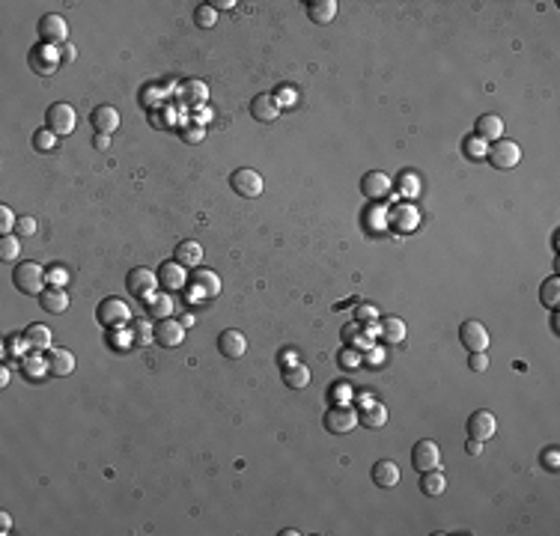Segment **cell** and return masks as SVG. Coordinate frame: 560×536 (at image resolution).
<instances>
[{
	"label": "cell",
	"instance_id": "obj_19",
	"mask_svg": "<svg viewBox=\"0 0 560 536\" xmlns=\"http://www.w3.org/2000/svg\"><path fill=\"white\" fill-rule=\"evenodd\" d=\"M185 340V325L176 322V319H161L155 322V343H161L164 349H176Z\"/></svg>",
	"mask_w": 560,
	"mask_h": 536
},
{
	"label": "cell",
	"instance_id": "obj_3",
	"mask_svg": "<svg viewBox=\"0 0 560 536\" xmlns=\"http://www.w3.org/2000/svg\"><path fill=\"white\" fill-rule=\"evenodd\" d=\"M27 63H30V69L36 72V75L48 78L57 72V66H60V48L54 45H45V42H36V45L30 48V54H27Z\"/></svg>",
	"mask_w": 560,
	"mask_h": 536
},
{
	"label": "cell",
	"instance_id": "obj_15",
	"mask_svg": "<svg viewBox=\"0 0 560 536\" xmlns=\"http://www.w3.org/2000/svg\"><path fill=\"white\" fill-rule=\"evenodd\" d=\"M188 283H191V292L197 298H218L221 295V278L209 268H197L188 278Z\"/></svg>",
	"mask_w": 560,
	"mask_h": 536
},
{
	"label": "cell",
	"instance_id": "obj_33",
	"mask_svg": "<svg viewBox=\"0 0 560 536\" xmlns=\"http://www.w3.org/2000/svg\"><path fill=\"white\" fill-rule=\"evenodd\" d=\"M182 98L188 101V105H203V101L209 98V86H206L203 81H197V78L185 81V86H182Z\"/></svg>",
	"mask_w": 560,
	"mask_h": 536
},
{
	"label": "cell",
	"instance_id": "obj_31",
	"mask_svg": "<svg viewBox=\"0 0 560 536\" xmlns=\"http://www.w3.org/2000/svg\"><path fill=\"white\" fill-rule=\"evenodd\" d=\"M358 420H361L367 429H382L387 423V409L382 402H372V405H367L364 411H358Z\"/></svg>",
	"mask_w": 560,
	"mask_h": 536
},
{
	"label": "cell",
	"instance_id": "obj_32",
	"mask_svg": "<svg viewBox=\"0 0 560 536\" xmlns=\"http://www.w3.org/2000/svg\"><path fill=\"white\" fill-rule=\"evenodd\" d=\"M382 340L384 343H403L406 340V322L399 316L382 319Z\"/></svg>",
	"mask_w": 560,
	"mask_h": 536
},
{
	"label": "cell",
	"instance_id": "obj_45",
	"mask_svg": "<svg viewBox=\"0 0 560 536\" xmlns=\"http://www.w3.org/2000/svg\"><path fill=\"white\" fill-rule=\"evenodd\" d=\"M337 360H340L343 370H358V367H361V355H358L355 349H343V352L337 355Z\"/></svg>",
	"mask_w": 560,
	"mask_h": 536
},
{
	"label": "cell",
	"instance_id": "obj_2",
	"mask_svg": "<svg viewBox=\"0 0 560 536\" xmlns=\"http://www.w3.org/2000/svg\"><path fill=\"white\" fill-rule=\"evenodd\" d=\"M486 161H489L495 170H513V167H519V161H522V149H519V143L501 137V140L489 143V149H486Z\"/></svg>",
	"mask_w": 560,
	"mask_h": 536
},
{
	"label": "cell",
	"instance_id": "obj_28",
	"mask_svg": "<svg viewBox=\"0 0 560 536\" xmlns=\"http://www.w3.org/2000/svg\"><path fill=\"white\" fill-rule=\"evenodd\" d=\"M24 340H27V346H30V349L45 352V349H51V328H48V325H42V322L27 325Z\"/></svg>",
	"mask_w": 560,
	"mask_h": 536
},
{
	"label": "cell",
	"instance_id": "obj_9",
	"mask_svg": "<svg viewBox=\"0 0 560 536\" xmlns=\"http://www.w3.org/2000/svg\"><path fill=\"white\" fill-rule=\"evenodd\" d=\"M229 185H233V191L239 197H245V200H253V197L263 194V176L256 170H251V167L236 170L233 176H229Z\"/></svg>",
	"mask_w": 560,
	"mask_h": 536
},
{
	"label": "cell",
	"instance_id": "obj_1",
	"mask_svg": "<svg viewBox=\"0 0 560 536\" xmlns=\"http://www.w3.org/2000/svg\"><path fill=\"white\" fill-rule=\"evenodd\" d=\"M12 283H16L18 292L24 295H42L45 292V283H48V274L39 263H18L12 268Z\"/></svg>",
	"mask_w": 560,
	"mask_h": 536
},
{
	"label": "cell",
	"instance_id": "obj_35",
	"mask_svg": "<svg viewBox=\"0 0 560 536\" xmlns=\"http://www.w3.org/2000/svg\"><path fill=\"white\" fill-rule=\"evenodd\" d=\"M215 21H218V9H215L212 4H200L194 9V24L200 27V30H209V27H215Z\"/></svg>",
	"mask_w": 560,
	"mask_h": 536
},
{
	"label": "cell",
	"instance_id": "obj_52",
	"mask_svg": "<svg viewBox=\"0 0 560 536\" xmlns=\"http://www.w3.org/2000/svg\"><path fill=\"white\" fill-rule=\"evenodd\" d=\"M93 147H96V149H108V147H110V135H96Z\"/></svg>",
	"mask_w": 560,
	"mask_h": 536
},
{
	"label": "cell",
	"instance_id": "obj_44",
	"mask_svg": "<svg viewBox=\"0 0 560 536\" xmlns=\"http://www.w3.org/2000/svg\"><path fill=\"white\" fill-rule=\"evenodd\" d=\"M24 349H30V346H27V340H24V334H12V337L4 343V355H21Z\"/></svg>",
	"mask_w": 560,
	"mask_h": 536
},
{
	"label": "cell",
	"instance_id": "obj_27",
	"mask_svg": "<svg viewBox=\"0 0 560 536\" xmlns=\"http://www.w3.org/2000/svg\"><path fill=\"white\" fill-rule=\"evenodd\" d=\"M147 316L155 319V322L170 319L173 316V298H170L167 292H155L152 298H147Z\"/></svg>",
	"mask_w": 560,
	"mask_h": 536
},
{
	"label": "cell",
	"instance_id": "obj_4",
	"mask_svg": "<svg viewBox=\"0 0 560 536\" xmlns=\"http://www.w3.org/2000/svg\"><path fill=\"white\" fill-rule=\"evenodd\" d=\"M96 319L102 322L105 328H122L128 325V319H132V310H128V304L122 298H102L96 307Z\"/></svg>",
	"mask_w": 560,
	"mask_h": 536
},
{
	"label": "cell",
	"instance_id": "obj_25",
	"mask_svg": "<svg viewBox=\"0 0 560 536\" xmlns=\"http://www.w3.org/2000/svg\"><path fill=\"white\" fill-rule=\"evenodd\" d=\"M337 16V0H307V18L313 24H328Z\"/></svg>",
	"mask_w": 560,
	"mask_h": 536
},
{
	"label": "cell",
	"instance_id": "obj_26",
	"mask_svg": "<svg viewBox=\"0 0 560 536\" xmlns=\"http://www.w3.org/2000/svg\"><path fill=\"white\" fill-rule=\"evenodd\" d=\"M48 370L51 375H69L72 370H75V355H72L69 349H48Z\"/></svg>",
	"mask_w": 560,
	"mask_h": 536
},
{
	"label": "cell",
	"instance_id": "obj_24",
	"mask_svg": "<svg viewBox=\"0 0 560 536\" xmlns=\"http://www.w3.org/2000/svg\"><path fill=\"white\" fill-rule=\"evenodd\" d=\"M39 301H42V310H48V313H66L69 310V292L63 286H48L45 292L39 295Z\"/></svg>",
	"mask_w": 560,
	"mask_h": 536
},
{
	"label": "cell",
	"instance_id": "obj_50",
	"mask_svg": "<svg viewBox=\"0 0 560 536\" xmlns=\"http://www.w3.org/2000/svg\"><path fill=\"white\" fill-rule=\"evenodd\" d=\"M182 137L188 140V143H200V140H203V125H197V128H188V132H182Z\"/></svg>",
	"mask_w": 560,
	"mask_h": 536
},
{
	"label": "cell",
	"instance_id": "obj_11",
	"mask_svg": "<svg viewBox=\"0 0 560 536\" xmlns=\"http://www.w3.org/2000/svg\"><path fill=\"white\" fill-rule=\"evenodd\" d=\"M411 465H414V471H418V474L438 468V465H441V450H438V444L429 441V438L418 441V444L411 447Z\"/></svg>",
	"mask_w": 560,
	"mask_h": 536
},
{
	"label": "cell",
	"instance_id": "obj_53",
	"mask_svg": "<svg viewBox=\"0 0 560 536\" xmlns=\"http://www.w3.org/2000/svg\"><path fill=\"white\" fill-rule=\"evenodd\" d=\"M12 530V518L9 513H0V533H9Z\"/></svg>",
	"mask_w": 560,
	"mask_h": 536
},
{
	"label": "cell",
	"instance_id": "obj_46",
	"mask_svg": "<svg viewBox=\"0 0 560 536\" xmlns=\"http://www.w3.org/2000/svg\"><path fill=\"white\" fill-rule=\"evenodd\" d=\"M33 233H36V218H30V215H21L18 224H16V236L18 239H27V236H33Z\"/></svg>",
	"mask_w": 560,
	"mask_h": 536
},
{
	"label": "cell",
	"instance_id": "obj_40",
	"mask_svg": "<svg viewBox=\"0 0 560 536\" xmlns=\"http://www.w3.org/2000/svg\"><path fill=\"white\" fill-rule=\"evenodd\" d=\"M54 140H57L54 132H48V128H39V132L33 135V147H36L39 152H51V149H54Z\"/></svg>",
	"mask_w": 560,
	"mask_h": 536
},
{
	"label": "cell",
	"instance_id": "obj_51",
	"mask_svg": "<svg viewBox=\"0 0 560 536\" xmlns=\"http://www.w3.org/2000/svg\"><path fill=\"white\" fill-rule=\"evenodd\" d=\"M465 453H468V456H480V453H483V441H477V438H468V444H465Z\"/></svg>",
	"mask_w": 560,
	"mask_h": 536
},
{
	"label": "cell",
	"instance_id": "obj_37",
	"mask_svg": "<svg viewBox=\"0 0 560 536\" xmlns=\"http://www.w3.org/2000/svg\"><path fill=\"white\" fill-rule=\"evenodd\" d=\"M396 191H399V197H418V191H421V179L414 176V173H399V179H396Z\"/></svg>",
	"mask_w": 560,
	"mask_h": 536
},
{
	"label": "cell",
	"instance_id": "obj_5",
	"mask_svg": "<svg viewBox=\"0 0 560 536\" xmlns=\"http://www.w3.org/2000/svg\"><path fill=\"white\" fill-rule=\"evenodd\" d=\"M75 122H78L75 108L66 105V101H54V105L45 110V128H48V132H54L57 137L75 132Z\"/></svg>",
	"mask_w": 560,
	"mask_h": 536
},
{
	"label": "cell",
	"instance_id": "obj_57",
	"mask_svg": "<svg viewBox=\"0 0 560 536\" xmlns=\"http://www.w3.org/2000/svg\"><path fill=\"white\" fill-rule=\"evenodd\" d=\"M182 325H185V328H191V325H194V316H191V313H185V319H182Z\"/></svg>",
	"mask_w": 560,
	"mask_h": 536
},
{
	"label": "cell",
	"instance_id": "obj_22",
	"mask_svg": "<svg viewBox=\"0 0 560 536\" xmlns=\"http://www.w3.org/2000/svg\"><path fill=\"white\" fill-rule=\"evenodd\" d=\"M173 259L179 266H185V268H197L200 263H203V244L194 241V239H185V241L176 244Z\"/></svg>",
	"mask_w": 560,
	"mask_h": 536
},
{
	"label": "cell",
	"instance_id": "obj_18",
	"mask_svg": "<svg viewBox=\"0 0 560 536\" xmlns=\"http://www.w3.org/2000/svg\"><path fill=\"white\" fill-rule=\"evenodd\" d=\"M370 474H372V483H376L379 489H396L399 483H403V471H399V465L394 459H379Z\"/></svg>",
	"mask_w": 560,
	"mask_h": 536
},
{
	"label": "cell",
	"instance_id": "obj_55",
	"mask_svg": "<svg viewBox=\"0 0 560 536\" xmlns=\"http://www.w3.org/2000/svg\"><path fill=\"white\" fill-rule=\"evenodd\" d=\"M48 278H51V280H54L57 286H60V283H63V280L69 278V274H63V271H54V274H48Z\"/></svg>",
	"mask_w": 560,
	"mask_h": 536
},
{
	"label": "cell",
	"instance_id": "obj_6",
	"mask_svg": "<svg viewBox=\"0 0 560 536\" xmlns=\"http://www.w3.org/2000/svg\"><path fill=\"white\" fill-rule=\"evenodd\" d=\"M358 423H361V420H358V409H352V405L337 402L334 409L325 411V429L331 432V435H349Z\"/></svg>",
	"mask_w": 560,
	"mask_h": 536
},
{
	"label": "cell",
	"instance_id": "obj_17",
	"mask_svg": "<svg viewBox=\"0 0 560 536\" xmlns=\"http://www.w3.org/2000/svg\"><path fill=\"white\" fill-rule=\"evenodd\" d=\"M218 352L227 360H239L241 355L248 352V337L241 334V331H236V328H227V331H221V337H218Z\"/></svg>",
	"mask_w": 560,
	"mask_h": 536
},
{
	"label": "cell",
	"instance_id": "obj_8",
	"mask_svg": "<svg viewBox=\"0 0 560 536\" xmlns=\"http://www.w3.org/2000/svg\"><path fill=\"white\" fill-rule=\"evenodd\" d=\"M155 286H158V274L152 271V268H132L125 274V289L132 292L135 298H152L155 295Z\"/></svg>",
	"mask_w": 560,
	"mask_h": 536
},
{
	"label": "cell",
	"instance_id": "obj_7",
	"mask_svg": "<svg viewBox=\"0 0 560 536\" xmlns=\"http://www.w3.org/2000/svg\"><path fill=\"white\" fill-rule=\"evenodd\" d=\"M36 30H39V42H45V45H63V42H69V24L63 16H57V12L42 16Z\"/></svg>",
	"mask_w": 560,
	"mask_h": 536
},
{
	"label": "cell",
	"instance_id": "obj_36",
	"mask_svg": "<svg viewBox=\"0 0 560 536\" xmlns=\"http://www.w3.org/2000/svg\"><path fill=\"white\" fill-rule=\"evenodd\" d=\"M18 253H21V244H18V236L16 233H12V236H0V259H4V263H16Z\"/></svg>",
	"mask_w": 560,
	"mask_h": 536
},
{
	"label": "cell",
	"instance_id": "obj_39",
	"mask_svg": "<svg viewBox=\"0 0 560 536\" xmlns=\"http://www.w3.org/2000/svg\"><path fill=\"white\" fill-rule=\"evenodd\" d=\"M132 340H135L137 346L155 343V325L149 322V319H143V322H137V325H135V331H132Z\"/></svg>",
	"mask_w": 560,
	"mask_h": 536
},
{
	"label": "cell",
	"instance_id": "obj_42",
	"mask_svg": "<svg viewBox=\"0 0 560 536\" xmlns=\"http://www.w3.org/2000/svg\"><path fill=\"white\" fill-rule=\"evenodd\" d=\"M16 224H18V218L12 215V209L9 206H0V233L12 236V233H16Z\"/></svg>",
	"mask_w": 560,
	"mask_h": 536
},
{
	"label": "cell",
	"instance_id": "obj_30",
	"mask_svg": "<svg viewBox=\"0 0 560 536\" xmlns=\"http://www.w3.org/2000/svg\"><path fill=\"white\" fill-rule=\"evenodd\" d=\"M283 382H286V387H292V390L307 387L310 384V370L304 364H298V360H292V364L283 367Z\"/></svg>",
	"mask_w": 560,
	"mask_h": 536
},
{
	"label": "cell",
	"instance_id": "obj_10",
	"mask_svg": "<svg viewBox=\"0 0 560 536\" xmlns=\"http://www.w3.org/2000/svg\"><path fill=\"white\" fill-rule=\"evenodd\" d=\"M459 343H462L468 352H486V346H489V331H486V325L477 322V319H468V322L459 325Z\"/></svg>",
	"mask_w": 560,
	"mask_h": 536
},
{
	"label": "cell",
	"instance_id": "obj_21",
	"mask_svg": "<svg viewBox=\"0 0 560 536\" xmlns=\"http://www.w3.org/2000/svg\"><path fill=\"white\" fill-rule=\"evenodd\" d=\"M90 125L96 128V135H113L120 128V113L113 105H98L90 113Z\"/></svg>",
	"mask_w": 560,
	"mask_h": 536
},
{
	"label": "cell",
	"instance_id": "obj_14",
	"mask_svg": "<svg viewBox=\"0 0 560 536\" xmlns=\"http://www.w3.org/2000/svg\"><path fill=\"white\" fill-rule=\"evenodd\" d=\"M158 274V283H161L164 292H179L188 283V268L179 266L176 259H170V263H161V268L155 271Z\"/></svg>",
	"mask_w": 560,
	"mask_h": 536
},
{
	"label": "cell",
	"instance_id": "obj_23",
	"mask_svg": "<svg viewBox=\"0 0 560 536\" xmlns=\"http://www.w3.org/2000/svg\"><path fill=\"white\" fill-rule=\"evenodd\" d=\"M501 135H504V120H501L498 113H483V117L477 120V137L480 140L495 143V140H501Z\"/></svg>",
	"mask_w": 560,
	"mask_h": 536
},
{
	"label": "cell",
	"instance_id": "obj_12",
	"mask_svg": "<svg viewBox=\"0 0 560 536\" xmlns=\"http://www.w3.org/2000/svg\"><path fill=\"white\" fill-rule=\"evenodd\" d=\"M498 435V420L489 409H480L468 417V438H477V441H489Z\"/></svg>",
	"mask_w": 560,
	"mask_h": 536
},
{
	"label": "cell",
	"instance_id": "obj_34",
	"mask_svg": "<svg viewBox=\"0 0 560 536\" xmlns=\"http://www.w3.org/2000/svg\"><path fill=\"white\" fill-rule=\"evenodd\" d=\"M539 301L545 304V307H557L560 304V278L554 274V278H549V280H542V286H539Z\"/></svg>",
	"mask_w": 560,
	"mask_h": 536
},
{
	"label": "cell",
	"instance_id": "obj_13",
	"mask_svg": "<svg viewBox=\"0 0 560 536\" xmlns=\"http://www.w3.org/2000/svg\"><path fill=\"white\" fill-rule=\"evenodd\" d=\"M391 191H394V182H391V176H387V173L370 170V173H364V176H361V194H364L367 200L382 203Z\"/></svg>",
	"mask_w": 560,
	"mask_h": 536
},
{
	"label": "cell",
	"instance_id": "obj_41",
	"mask_svg": "<svg viewBox=\"0 0 560 536\" xmlns=\"http://www.w3.org/2000/svg\"><path fill=\"white\" fill-rule=\"evenodd\" d=\"M539 465L545 471H557L560 468V450H557V447H545V450L539 453Z\"/></svg>",
	"mask_w": 560,
	"mask_h": 536
},
{
	"label": "cell",
	"instance_id": "obj_43",
	"mask_svg": "<svg viewBox=\"0 0 560 536\" xmlns=\"http://www.w3.org/2000/svg\"><path fill=\"white\" fill-rule=\"evenodd\" d=\"M486 140H480V137H468L465 140V155L468 158H474V161H477V158H486Z\"/></svg>",
	"mask_w": 560,
	"mask_h": 536
},
{
	"label": "cell",
	"instance_id": "obj_38",
	"mask_svg": "<svg viewBox=\"0 0 560 536\" xmlns=\"http://www.w3.org/2000/svg\"><path fill=\"white\" fill-rule=\"evenodd\" d=\"M21 370H24L27 379H42L45 372H51L48 370V358L45 360H42V358H27V360H21Z\"/></svg>",
	"mask_w": 560,
	"mask_h": 536
},
{
	"label": "cell",
	"instance_id": "obj_54",
	"mask_svg": "<svg viewBox=\"0 0 560 536\" xmlns=\"http://www.w3.org/2000/svg\"><path fill=\"white\" fill-rule=\"evenodd\" d=\"M209 4H212L215 9H233V6H236V0H209Z\"/></svg>",
	"mask_w": 560,
	"mask_h": 536
},
{
	"label": "cell",
	"instance_id": "obj_49",
	"mask_svg": "<svg viewBox=\"0 0 560 536\" xmlns=\"http://www.w3.org/2000/svg\"><path fill=\"white\" fill-rule=\"evenodd\" d=\"M376 316H379V310H376V307H370V304H364V307H358V319H361V322H376Z\"/></svg>",
	"mask_w": 560,
	"mask_h": 536
},
{
	"label": "cell",
	"instance_id": "obj_48",
	"mask_svg": "<svg viewBox=\"0 0 560 536\" xmlns=\"http://www.w3.org/2000/svg\"><path fill=\"white\" fill-rule=\"evenodd\" d=\"M75 57H78V48L72 45V42H63V45H60V60H63V63H72Z\"/></svg>",
	"mask_w": 560,
	"mask_h": 536
},
{
	"label": "cell",
	"instance_id": "obj_29",
	"mask_svg": "<svg viewBox=\"0 0 560 536\" xmlns=\"http://www.w3.org/2000/svg\"><path fill=\"white\" fill-rule=\"evenodd\" d=\"M444 489H447V477H444L438 468L423 471V474H421V491H423L426 498H438V495H444Z\"/></svg>",
	"mask_w": 560,
	"mask_h": 536
},
{
	"label": "cell",
	"instance_id": "obj_47",
	"mask_svg": "<svg viewBox=\"0 0 560 536\" xmlns=\"http://www.w3.org/2000/svg\"><path fill=\"white\" fill-rule=\"evenodd\" d=\"M468 367L474 372H486V367H489V358H486V352H468Z\"/></svg>",
	"mask_w": 560,
	"mask_h": 536
},
{
	"label": "cell",
	"instance_id": "obj_20",
	"mask_svg": "<svg viewBox=\"0 0 560 536\" xmlns=\"http://www.w3.org/2000/svg\"><path fill=\"white\" fill-rule=\"evenodd\" d=\"M251 117L256 122H275L280 117V101H278V96L260 93V96L251 101Z\"/></svg>",
	"mask_w": 560,
	"mask_h": 536
},
{
	"label": "cell",
	"instance_id": "obj_16",
	"mask_svg": "<svg viewBox=\"0 0 560 536\" xmlns=\"http://www.w3.org/2000/svg\"><path fill=\"white\" fill-rule=\"evenodd\" d=\"M421 224V212L411 206V203H403V206H396L387 212V227H394L396 233H414Z\"/></svg>",
	"mask_w": 560,
	"mask_h": 536
},
{
	"label": "cell",
	"instance_id": "obj_56",
	"mask_svg": "<svg viewBox=\"0 0 560 536\" xmlns=\"http://www.w3.org/2000/svg\"><path fill=\"white\" fill-rule=\"evenodd\" d=\"M0 384H4V387L9 384V370L6 367H0Z\"/></svg>",
	"mask_w": 560,
	"mask_h": 536
}]
</instances>
